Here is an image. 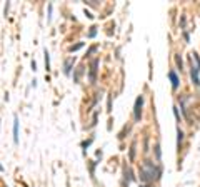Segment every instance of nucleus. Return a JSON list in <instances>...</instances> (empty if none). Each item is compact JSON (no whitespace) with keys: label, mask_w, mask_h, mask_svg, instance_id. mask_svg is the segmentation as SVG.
I'll use <instances>...</instances> for the list:
<instances>
[{"label":"nucleus","mask_w":200,"mask_h":187,"mask_svg":"<svg viewBox=\"0 0 200 187\" xmlns=\"http://www.w3.org/2000/svg\"><path fill=\"white\" fill-rule=\"evenodd\" d=\"M138 175H140V182H144V186H149L153 180H158L162 175V167L153 164L152 160H145L138 169Z\"/></svg>","instance_id":"f257e3e1"},{"label":"nucleus","mask_w":200,"mask_h":187,"mask_svg":"<svg viewBox=\"0 0 200 187\" xmlns=\"http://www.w3.org/2000/svg\"><path fill=\"white\" fill-rule=\"evenodd\" d=\"M193 55V60L190 59V77H192V84L195 87H200V77H199V72H200V57L199 54H192Z\"/></svg>","instance_id":"f03ea898"},{"label":"nucleus","mask_w":200,"mask_h":187,"mask_svg":"<svg viewBox=\"0 0 200 187\" xmlns=\"http://www.w3.org/2000/svg\"><path fill=\"white\" fill-rule=\"evenodd\" d=\"M142 109H144V95H138L135 99V105H133V119H135V122H140Z\"/></svg>","instance_id":"7ed1b4c3"},{"label":"nucleus","mask_w":200,"mask_h":187,"mask_svg":"<svg viewBox=\"0 0 200 187\" xmlns=\"http://www.w3.org/2000/svg\"><path fill=\"white\" fill-rule=\"evenodd\" d=\"M98 59H94L90 60V65H89V82L90 84H95L97 80V68H98Z\"/></svg>","instance_id":"20e7f679"},{"label":"nucleus","mask_w":200,"mask_h":187,"mask_svg":"<svg viewBox=\"0 0 200 187\" xmlns=\"http://www.w3.org/2000/svg\"><path fill=\"white\" fill-rule=\"evenodd\" d=\"M168 79H170V82H172V90L179 89L180 79H179V75H177V72H175V70H168Z\"/></svg>","instance_id":"39448f33"},{"label":"nucleus","mask_w":200,"mask_h":187,"mask_svg":"<svg viewBox=\"0 0 200 187\" xmlns=\"http://www.w3.org/2000/svg\"><path fill=\"white\" fill-rule=\"evenodd\" d=\"M73 64H75V57H68V59L64 60V74L65 75H70Z\"/></svg>","instance_id":"423d86ee"},{"label":"nucleus","mask_w":200,"mask_h":187,"mask_svg":"<svg viewBox=\"0 0 200 187\" xmlns=\"http://www.w3.org/2000/svg\"><path fill=\"white\" fill-rule=\"evenodd\" d=\"M13 144H18V117H13Z\"/></svg>","instance_id":"0eeeda50"},{"label":"nucleus","mask_w":200,"mask_h":187,"mask_svg":"<svg viewBox=\"0 0 200 187\" xmlns=\"http://www.w3.org/2000/svg\"><path fill=\"white\" fill-rule=\"evenodd\" d=\"M182 145H183V130L180 127H177V149H182Z\"/></svg>","instance_id":"6e6552de"},{"label":"nucleus","mask_w":200,"mask_h":187,"mask_svg":"<svg viewBox=\"0 0 200 187\" xmlns=\"http://www.w3.org/2000/svg\"><path fill=\"white\" fill-rule=\"evenodd\" d=\"M135 149H137V142L133 140L132 145H130V152H128V160H130V162L135 160Z\"/></svg>","instance_id":"1a4fd4ad"},{"label":"nucleus","mask_w":200,"mask_h":187,"mask_svg":"<svg viewBox=\"0 0 200 187\" xmlns=\"http://www.w3.org/2000/svg\"><path fill=\"white\" fill-rule=\"evenodd\" d=\"M82 72H84V67H77L75 68V74H73V82H75V84H78V82H80Z\"/></svg>","instance_id":"9d476101"},{"label":"nucleus","mask_w":200,"mask_h":187,"mask_svg":"<svg viewBox=\"0 0 200 187\" xmlns=\"http://www.w3.org/2000/svg\"><path fill=\"white\" fill-rule=\"evenodd\" d=\"M43 55H45V70H50V54H48V50L47 49H45V50H43Z\"/></svg>","instance_id":"9b49d317"},{"label":"nucleus","mask_w":200,"mask_h":187,"mask_svg":"<svg viewBox=\"0 0 200 187\" xmlns=\"http://www.w3.org/2000/svg\"><path fill=\"white\" fill-rule=\"evenodd\" d=\"M155 159H157V162H160V159H162V150H160V144H155Z\"/></svg>","instance_id":"f8f14e48"},{"label":"nucleus","mask_w":200,"mask_h":187,"mask_svg":"<svg viewBox=\"0 0 200 187\" xmlns=\"http://www.w3.org/2000/svg\"><path fill=\"white\" fill-rule=\"evenodd\" d=\"M95 166H97V162H94V160L89 162V170H90V175H92V179L95 177Z\"/></svg>","instance_id":"ddd939ff"},{"label":"nucleus","mask_w":200,"mask_h":187,"mask_svg":"<svg viewBox=\"0 0 200 187\" xmlns=\"http://www.w3.org/2000/svg\"><path fill=\"white\" fill-rule=\"evenodd\" d=\"M175 64H177L179 70L182 72V70H183V62H182V57H180V54H179V55H175Z\"/></svg>","instance_id":"4468645a"},{"label":"nucleus","mask_w":200,"mask_h":187,"mask_svg":"<svg viewBox=\"0 0 200 187\" xmlns=\"http://www.w3.org/2000/svg\"><path fill=\"white\" fill-rule=\"evenodd\" d=\"M92 142H94V137H90L89 140H84V142H82V149H84V154L87 152V147H90V144H92Z\"/></svg>","instance_id":"2eb2a0df"},{"label":"nucleus","mask_w":200,"mask_h":187,"mask_svg":"<svg viewBox=\"0 0 200 187\" xmlns=\"http://www.w3.org/2000/svg\"><path fill=\"white\" fill-rule=\"evenodd\" d=\"M82 47H84V42L75 43V45H70V47H68V50H70V52H77L78 49H82Z\"/></svg>","instance_id":"dca6fc26"},{"label":"nucleus","mask_w":200,"mask_h":187,"mask_svg":"<svg viewBox=\"0 0 200 187\" xmlns=\"http://www.w3.org/2000/svg\"><path fill=\"white\" fill-rule=\"evenodd\" d=\"M95 35H97V27L92 25V27H90V30H89V38H94Z\"/></svg>","instance_id":"f3484780"},{"label":"nucleus","mask_w":200,"mask_h":187,"mask_svg":"<svg viewBox=\"0 0 200 187\" xmlns=\"http://www.w3.org/2000/svg\"><path fill=\"white\" fill-rule=\"evenodd\" d=\"M97 50H98V47H97V45H92V47L89 49V50H87V57H90L92 54H95Z\"/></svg>","instance_id":"a211bd4d"},{"label":"nucleus","mask_w":200,"mask_h":187,"mask_svg":"<svg viewBox=\"0 0 200 187\" xmlns=\"http://www.w3.org/2000/svg\"><path fill=\"white\" fill-rule=\"evenodd\" d=\"M174 115H175V119L180 122V114H179V109H177V105H174Z\"/></svg>","instance_id":"6ab92c4d"},{"label":"nucleus","mask_w":200,"mask_h":187,"mask_svg":"<svg viewBox=\"0 0 200 187\" xmlns=\"http://www.w3.org/2000/svg\"><path fill=\"white\" fill-rule=\"evenodd\" d=\"M95 155H97V157H98V159H102L103 152H102V150H97V152H95Z\"/></svg>","instance_id":"aec40b11"},{"label":"nucleus","mask_w":200,"mask_h":187,"mask_svg":"<svg viewBox=\"0 0 200 187\" xmlns=\"http://www.w3.org/2000/svg\"><path fill=\"white\" fill-rule=\"evenodd\" d=\"M32 70H37V64H35V60H32Z\"/></svg>","instance_id":"412c9836"},{"label":"nucleus","mask_w":200,"mask_h":187,"mask_svg":"<svg viewBox=\"0 0 200 187\" xmlns=\"http://www.w3.org/2000/svg\"><path fill=\"white\" fill-rule=\"evenodd\" d=\"M85 15H87V17H89V18H94V15H92V13H90L89 10H85Z\"/></svg>","instance_id":"4be33fe9"}]
</instances>
